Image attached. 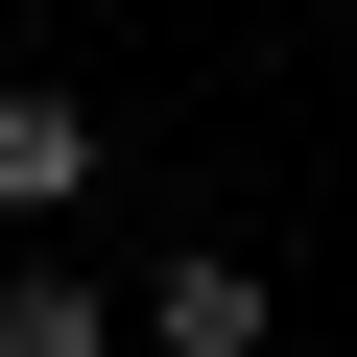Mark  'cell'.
<instances>
[{"label":"cell","mask_w":357,"mask_h":357,"mask_svg":"<svg viewBox=\"0 0 357 357\" xmlns=\"http://www.w3.org/2000/svg\"><path fill=\"white\" fill-rule=\"evenodd\" d=\"M72 191H96V96L72 72H0V238H48Z\"/></svg>","instance_id":"7a4b0ae2"},{"label":"cell","mask_w":357,"mask_h":357,"mask_svg":"<svg viewBox=\"0 0 357 357\" xmlns=\"http://www.w3.org/2000/svg\"><path fill=\"white\" fill-rule=\"evenodd\" d=\"M333 24H357V0H333Z\"/></svg>","instance_id":"277c9868"},{"label":"cell","mask_w":357,"mask_h":357,"mask_svg":"<svg viewBox=\"0 0 357 357\" xmlns=\"http://www.w3.org/2000/svg\"><path fill=\"white\" fill-rule=\"evenodd\" d=\"M143 357H286V286H262L238 238H167V262H143Z\"/></svg>","instance_id":"6da1fadb"},{"label":"cell","mask_w":357,"mask_h":357,"mask_svg":"<svg viewBox=\"0 0 357 357\" xmlns=\"http://www.w3.org/2000/svg\"><path fill=\"white\" fill-rule=\"evenodd\" d=\"M143 333V262H0V357H119Z\"/></svg>","instance_id":"3957f363"}]
</instances>
